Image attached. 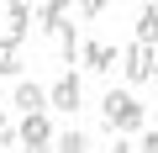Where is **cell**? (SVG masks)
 I'll list each match as a JSON object with an SVG mask.
<instances>
[{
    "mask_svg": "<svg viewBox=\"0 0 158 153\" xmlns=\"http://www.w3.org/2000/svg\"><path fill=\"white\" fill-rule=\"evenodd\" d=\"M137 42H148V48L158 42V6H142L137 11Z\"/></svg>",
    "mask_w": 158,
    "mask_h": 153,
    "instance_id": "9",
    "label": "cell"
},
{
    "mask_svg": "<svg viewBox=\"0 0 158 153\" xmlns=\"http://www.w3.org/2000/svg\"><path fill=\"white\" fill-rule=\"evenodd\" d=\"M153 63H158V58H153V48H148V42H132V48L121 53V69H127V79H132V85L153 79Z\"/></svg>",
    "mask_w": 158,
    "mask_h": 153,
    "instance_id": "4",
    "label": "cell"
},
{
    "mask_svg": "<svg viewBox=\"0 0 158 153\" xmlns=\"http://www.w3.org/2000/svg\"><path fill=\"white\" fill-rule=\"evenodd\" d=\"M16 69H21V63H16ZM16 69H0V85H6V79H16Z\"/></svg>",
    "mask_w": 158,
    "mask_h": 153,
    "instance_id": "16",
    "label": "cell"
},
{
    "mask_svg": "<svg viewBox=\"0 0 158 153\" xmlns=\"http://www.w3.org/2000/svg\"><path fill=\"white\" fill-rule=\"evenodd\" d=\"M53 153H90V137L79 132V127H74V132H58V137H53Z\"/></svg>",
    "mask_w": 158,
    "mask_h": 153,
    "instance_id": "10",
    "label": "cell"
},
{
    "mask_svg": "<svg viewBox=\"0 0 158 153\" xmlns=\"http://www.w3.org/2000/svg\"><path fill=\"white\" fill-rule=\"evenodd\" d=\"M79 63H85V69H95V74H111L121 58H116V48H111V42L90 37V42H79Z\"/></svg>",
    "mask_w": 158,
    "mask_h": 153,
    "instance_id": "5",
    "label": "cell"
},
{
    "mask_svg": "<svg viewBox=\"0 0 158 153\" xmlns=\"http://www.w3.org/2000/svg\"><path fill=\"white\" fill-rule=\"evenodd\" d=\"M111 153H132V142H121V137H116V148H111Z\"/></svg>",
    "mask_w": 158,
    "mask_h": 153,
    "instance_id": "17",
    "label": "cell"
},
{
    "mask_svg": "<svg viewBox=\"0 0 158 153\" xmlns=\"http://www.w3.org/2000/svg\"><path fill=\"white\" fill-rule=\"evenodd\" d=\"M69 16H74V6H63V0H48V6H32V21H37L42 32H53V37L74 27Z\"/></svg>",
    "mask_w": 158,
    "mask_h": 153,
    "instance_id": "6",
    "label": "cell"
},
{
    "mask_svg": "<svg viewBox=\"0 0 158 153\" xmlns=\"http://www.w3.org/2000/svg\"><path fill=\"white\" fill-rule=\"evenodd\" d=\"M16 106H21L27 116H42V111H48V90H42L37 79H16Z\"/></svg>",
    "mask_w": 158,
    "mask_h": 153,
    "instance_id": "7",
    "label": "cell"
},
{
    "mask_svg": "<svg viewBox=\"0 0 158 153\" xmlns=\"http://www.w3.org/2000/svg\"><path fill=\"white\" fill-rule=\"evenodd\" d=\"M16 48H21V42H11V37H0V69H16Z\"/></svg>",
    "mask_w": 158,
    "mask_h": 153,
    "instance_id": "12",
    "label": "cell"
},
{
    "mask_svg": "<svg viewBox=\"0 0 158 153\" xmlns=\"http://www.w3.org/2000/svg\"><path fill=\"white\" fill-rule=\"evenodd\" d=\"M16 137L27 142V153H48L58 132H53V121H48V111H42V116H27V121L16 127Z\"/></svg>",
    "mask_w": 158,
    "mask_h": 153,
    "instance_id": "2",
    "label": "cell"
},
{
    "mask_svg": "<svg viewBox=\"0 0 158 153\" xmlns=\"http://www.w3.org/2000/svg\"><path fill=\"white\" fill-rule=\"evenodd\" d=\"M153 74H158V63H153Z\"/></svg>",
    "mask_w": 158,
    "mask_h": 153,
    "instance_id": "18",
    "label": "cell"
},
{
    "mask_svg": "<svg viewBox=\"0 0 158 153\" xmlns=\"http://www.w3.org/2000/svg\"><path fill=\"white\" fill-rule=\"evenodd\" d=\"M79 100H85L79 74H74V69H69V74H58V79H53V90H48V106H58V111H79Z\"/></svg>",
    "mask_w": 158,
    "mask_h": 153,
    "instance_id": "3",
    "label": "cell"
},
{
    "mask_svg": "<svg viewBox=\"0 0 158 153\" xmlns=\"http://www.w3.org/2000/svg\"><path fill=\"white\" fill-rule=\"evenodd\" d=\"M100 116H106V132H116V137L148 132V106H142L137 95H127V90H106V100H100Z\"/></svg>",
    "mask_w": 158,
    "mask_h": 153,
    "instance_id": "1",
    "label": "cell"
},
{
    "mask_svg": "<svg viewBox=\"0 0 158 153\" xmlns=\"http://www.w3.org/2000/svg\"><path fill=\"white\" fill-rule=\"evenodd\" d=\"M11 142H16V121H11V116H0V148H11Z\"/></svg>",
    "mask_w": 158,
    "mask_h": 153,
    "instance_id": "14",
    "label": "cell"
},
{
    "mask_svg": "<svg viewBox=\"0 0 158 153\" xmlns=\"http://www.w3.org/2000/svg\"><path fill=\"white\" fill-rule=\"evenodd\" d=\"M58 53H63V63H74V58H79V37H74V27H69V32H58Z\"/></svg>",
    "mask_w": 158,
    "mask_h": 153,
    "instance_id": "11",
    "label": "cell"
},
{
    "mask_svg": "<svg viewBox=\"0 0 158 153\" xmlns=\"http://www.w3.org/2000/svg\"><path fill=\"white\" fill-rule=\"evenodd\" d=\"M6 21H11V27H6V37H11V42H21V37L32 32V6H21V0H16V6L6 11Z\"/></svg>",
    "mask_w": 158,
    "mask_h": 153,
    "instance_id": "8",
    "label": "cell"
},
{
    "mask_svg": "<svg viewBox=\"0 0 158 153\" xmlns=\"http://www.w3.org/2000/svg\"><path fill=\"white\" fill-rule=\"evenodd\" d=\"M137 153H158V132H142V142H137Z\"/></svg>",
    "mask_w": 158,
    "mask_h": 153,
    "instance_id": "15",
    "label": "cell"
},
{
    "mask_svg": "<svg viewBox=\"0 0 158 153\" xmlns=\"http://www.w3.org/2000/svg\"><path fill=\"white\" fill-rule=\"evenodd\" d=\"M111 6H106V0H85V6H79V16H85V21H95V16H106Z\"/></svg>",
    "mask_w": 158,
    "mask_h": 153,
    "instance_id": "13",
    "label": "cell"
}]
</instances>
